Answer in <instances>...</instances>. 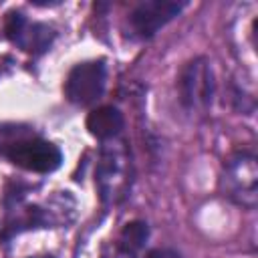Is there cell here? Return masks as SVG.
Returning <instances> with one entry per match:
<instances>
[{
  "mask_svg": "<svg viewBox=\"0 0 258 258\" xmlns=\"http://www.w3.org/2000/svg\"><path fill=\"white\" fill-rule=\"evenodd\" d=\"M222 185L226 196L242 208L254 210L258 204V165L252 151H236L224 163Z\"/></svg>",
  "mask_w": 258,
  "mask_h": 258,
  "instance_id": "obj_1",
  "label": "cell"
},
{
  "mask_svg": "<svg viewBox=\"0 0 258 258\" xmlns=\"http://www.w3.org/2000/svg\"><path fill=\"white\" fill-rule=\"evenodd\" d=\"M177 89H179V101L187 111L191 113L206 111L212 105L216 91V81L210 60L206 56H196L187 60L179 73Z\"/></svg>",
  "mask_w": 258,
  "mask_h": 258,
  "instance_id": "obj_2",
  "label": "cell"
},
{
  "mask_svg": "<svg viewBox=\"0 0 258 258\" xmlns=\"http://www.w3.org/2000/svg\"><path fill=\"white\" fill-rule=\"evenodd\" d=\"M95 183L105 204L125 196L129 187V157L123 145H105L101 149Z\"/></svg>",
  "mask_w": 258,
  "mask_h": 258,
  "instance_id": "obj_3",
  "label": "cell"
},
{
  "mask_svg": "<svg viewBox=\"0 0 258 258\" xmlns=\"http://www.w3.org/2000/svg\"><path fill=\"white\" fill-rule=\"evenodd\" d=\"M107 81L105 60H85L71 69L64 81V97L81 107L93 105L101 99Z\"/></svg>",
  "mask_w": 258,
  "mask_h": 258,
  "instance_id": "obj_4",
  "label": "cell"
},
{
  "mask_svg": "<svg viewBox=\"0 0 258 258\" xmlns=\"http://www.w3.org/2000/svg\"><path fill=\"white\" fill-rule=\"evenodd\" d=\"M4 155L10 163L36 173H50L62 163V151L44 139L14 141L4 149Z\"/></svg>",
  "mask_w": 258,
  "mask_h": 258,
  "instance_id": "obj_5",
  "label": "cell"
},
{
  "mask_svg": "<svg viewBox=\"0 0 258 258\" xmlns=\"http://www.w3.org/2000/svg\"><path fill=\"white\" fill-rule=\"evenodd\" d=\"M183 2L173 0H145L129 12V26L137 38H151L159 28L173 20L181 10Z\"/></svg>",
  "mask_w": 258,
  "mask_h": 258,
  "instance_id": "obj_6",
  "label": "cell"
},
{
  "mask_svg": "<svg viewBox=\"0 0 258 258\" xmlns=\"http://www.w3.org/2000/svg\"><path fill=\"white\" fill-rule=\"evenodd\" d=\"M4 32L8 36V40H12L14 44H18L22 50L26 52H32V54H38V52H44L52 38H54V32L50 26L46 24H40V22H28L24 18L22 12H8L6 18H4Z\"/></svg>",
  "mask_w": 258,
  "mask_h": 258,
  "instance_id": "obj_7",
  "label": "cell"
},
{
  "mask_svg": "<svg viewBox=\"0 0 258 258\" xmlns=\"http://www.w3.org/2000/svg\"><path fill=\"white\" fill-rule=\"evenodd\" d=\"M125 121H123V115L117 107L113 105H103V107H97L95 111L89 113L87 117V129L93 137L101 139V141H109V139H115L121 129H123Z\"/></svg>",
  "mask_w": 258,
  "mask_h": 258,
  "instance_id": "obj_8",
  "label": "cell"
},
{
  "mask_svg": "<svg viewBox=\"0 0 258 258\" xmlns=\"http://www.w3.org/2000/svg\"><path fill=\"white\" fill-rule=\"evenodd\" d=\"M149 238V228L145 222L141 220H135V222H129L123 226L121 234H119V242H117V248L121 250H129V252H139L145 242Z\"/></svg>",
  "mask_w": 258,
  "mask_h": 258,
  "instance_id": "obj_9",
  "label": "cell"
},
{
  "mask_svg": "<svg viewBox=\"0 0 258 258\" xmlns=\"http://www.w3.org/2000/svg\"><path fill=\"white\" fill-rule=\"evenodd\" d=\"M147 258H179V254L169 248H155L147 254Z\"/></svg>",
  "mask_w": 258,
  "mask_h": 258,
  "instance_id": "obj_10",
  "label": "cell"
},
{
  "mask_svg": "<svg viewBox=\"0 0 258 258\" xmlns=\"http://www.w3.org/2000/svg\"><path fill=\"white\" fill-rule=\"evenodd\" d=\"M115 258H137V254H135V252H129V250H121V248H117Z\"/></svg>",
  "mask_w": 258,
  "mask_h": 258,
  "instance_id": "obj_11",
  "label": "cell"
},
{
  "mask_svg": "<svg viewBox=\"0 0 258 258\" xmlns=\"http://www.w3.org/2000/svg\"><path fill=\"white\" fill-rule=\"evenodd\" d=\"M34 258H54V256H34Z\"/></svg>",
  "mask_w": 258,
  "mask_h": 258,
  "instance_id": "obj_12",
  "label": "cell"
}]
</instances>
